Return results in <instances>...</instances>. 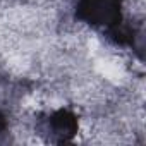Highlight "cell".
Returning <instances> with one entry per match:
<instances>
[{
    "instance_id": "1",
    "label": "cell",
    "mask_w": 146,
    "mask_h": 146,
    "mask_svg": "<svg viewBox=\"0 0 146 146\" xmlns=\"http://www.w3.org/2000/svg\"><path fill=\"white\" fill-rule=\"evenodd\" d=\"M78 23L108 31L124 19V0H74Z\"/></svg>"
},
{
    "instance_id": "2",
    "label": "cell",
    "mask_w": 146,
    "mask_h": 146,
    "mask_svg": "<svg viewBox=\"0 0 146 146\" xmlns=\"http://www.w3.org/2000/svg\"><path fill=\"white\" fill-rule=\"evenodd\" d=\"M45 129L48 137L57 143H67L79 132V120L78 115L69 108L53 110L45 119Z\"/></svg>"
},
{
    "instance_id": "3",
    "label": "cell",
    "mask_w": 146,
    "mask_h": 146,
    "mask_svg": "<svg viewBox=\"0 0 146 146\" xmlns=\"http://www.w3.org/2000/svg\"><path fill=\"white\" fill-rule=\"evenodd\" d=\"M7 127H9V117L5 115V112H4V110H0V134L5 132V131H7Z\"/></svg>"
}]
</instances>
